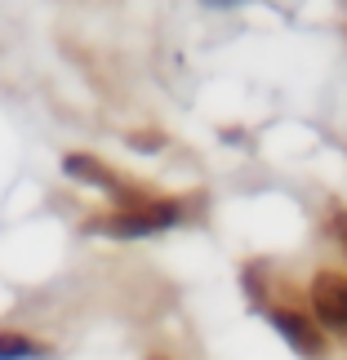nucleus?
Here are the masks:
<instances>
[{
    "mask_svg": "<svg viewBox=\"0 0 347 360\" xmlns=\"http://www.w3.org/2000/svg\"><path fill=\"white\" fill-rule=\"evenodd\" d=\"M334 231H339V236L347 240V214H339V218H334Z\"/></svg>",
    "mask_w": 347,
    "mask_h": 360,
    "instance_id": "6",
    "label": "nucleus"
},
{
    "mask_svg": "<svg viewBox=\"0 0 347 360\" xmlns=\"http://www.w3.org/2000/svg\"><path fill=\"white\" fill-rule=\"evenodd\" d=\"M156 360H160V356H156Z\"/></svg>",
    "mask_w": 347,
    "mask_h": 360,
    "instance_id": "7",
    "label": "nucleus"
},
{
    "mask_svg": "<svg viewBox=\"0 0 347 360\" xmlns=\"http://www.w3.org/2000/svg\"><path fill=\"white\" fill-rule=\"evenodd\" d=\"M36 356H45V352H40L32 338L5 334V329H0V360H36Z\"/></svg>",
    "mask_w": 347,
    "mask_h": 360,
    "instance_id": "5",
    "label": "nucleus"
},
{
    "mask_svg": "<svg viewBox=\"0 0 347 360\" xmlns=\"http://www.w3.org/2000/svg\"><path fill=\"white\" fill-rule=\"evenodd\" d=\"M312 307L329 329H347V281L339 271H321L312 281Z\"/></svg>",
    "mask_w": 347,
    "mask_h": 360,
    "instance_id": "2",
    "label": "nucleus"
},
{
    "mask_svg": "<svg viewBox=\"0 0 347 360\" xmlns=\"http://www.w3.org/2000/svg\"><path fill=\"white\" fill-rule=\"evenodd\" d=\"M272 321H276V329H281V334L289 338V347H298V352H308V356H321V352H325L321 334H316V329L303 321L298 311H276Z\"/></svg>",
    "mask_w": 347,
    "mask_h": 360,
    "instance_id": "3",
    "label": "nucleus"
},
{
    "mask_svg": "<svg viewBox=\"0 0 347 360\" xmlns=\"http://www.w3.org/2000/svg\"><path fill=\"white\" fill-rule=\"evenodd\" d=\"M63 169L72 174V178H85V183H99V187H107V191H116V178L107 174L99 160H89V156H67Z\"/></svg>",
    "mask_w": 347,
    "mask_h": 360,
    "instance_id": "4",
    "label": "nucleus"
},
{
    "mask_svg": "<svg viewBox=\"0 0 347 360\" xmlns=\"http://www.w3.org/2000/svg\"><path fill=\"white\" fill-rule=\"evenodd\" d=\"M178 223V205H147V210L107 218V223H94V231H107V236H147V231H160Z\"/></svg>",
    "mask_w": 347,
    "mask_h": 360,
    "instance_id": "1",
    "label": "nucleus"
}]
</instances>
